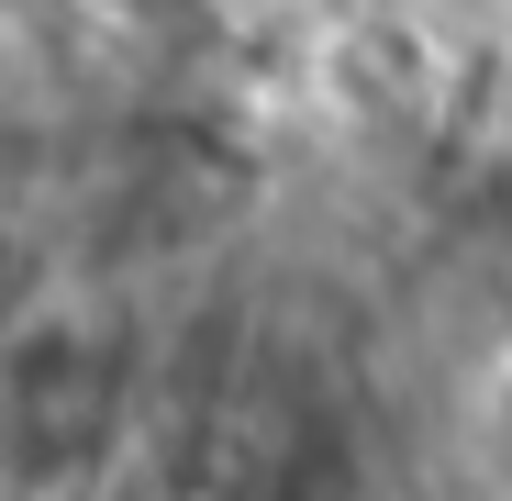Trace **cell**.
I'll return each mask as SVG.
<instances>
[{"instance_id": "3957f363", "label": "cell", "mask_w": 512, "mask_h": 501, "mask_svg": "<svg viewBox=\"0 0 512 501\" xmlns=\"http://www.w3.org/2000/svg\"><path fill=\"white\" fill-rule=\"evenodd\" d=\"M12 290H23V245L0 234V312H12Z\"/></svg>"}, {"instance_id": "6da1fadb", "label": "cell", "mask_w": 512, "mask_h": 501, "mask_svg": "<svg viewBox=\"0 0 512 501\" xmlns=\"http://www.w3.org/2000/svg\"><path fill=\"white\" fill-rule=\"evenodd\" d=\"M0 412H12V435L34 446V457H90L101 435H112V357L90 346V334H23L12 346V379H0Z\"/></svg>"}, {"instance_id": "7a4b0ae2", "label": "cell", "mask_w": 512, "mask_h": 501, "mask_svg": "<svg viewBox=\"0 0 512 501\" xmlns=\"http://www.w3.org/2000/svg\"><path fill=\"white\" fill-rule=\"evenodd\" d=\"M490 468L512 479V379H501V401H490Z\"/></svg>"}]
</instances>
